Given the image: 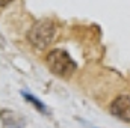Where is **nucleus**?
Masks as SVG:
<instances>
[{"label":"nucleus","mask_w":130,"mask_h":128,"mask_svg":"<svg viewBox=\"0 0 130 128\" xmlns=\"http://www.w3.org/2000/svg\"><path fill=\"white\" fill-rule=\"evenodd\" d=\"M47 66L50 71L62 78H68L76 69L77 63L73 60V57L62 48H55L47 54Z\"/></svg>","instance_id":"obj_2"},{"label":"nucleus","mask_w":130,"mask_h":128,"mask_svg":"<svg viewBox=\"0 0 130 128\" xmlns=\"http://www.w3.org/2000/svg\"><path fill=\"white\" fill-rule=\"evenodd\" d=\"M21 95L24 96L29 102H32L33 107L36 109V110H39V112H42V113H47V107L44 105V102H41L38 98H35V96L32 95V94H27V92H21Z\"/></svg>","instance_id":"obj_5"},{"label":"nucleus","mask_w":130,"mask_h":128,"mask_svg":"<svg viewBox=\"0 0 130 128\" xmlns=\"http://www.w3.org/2000/svg\"><path fill=\"white\" fill-rule=\"evenodd\" d=\"M11 2H14V0H0V8H5V6H8Z\"/></svg>","instance_id":"obj_6"},{"label":"nucleus","mask_w":130,"mask_h":128,"mask_svg":"<svg viewBox=\"0 0 130 128\" xmlns=\"http://www.w3.org/2000/svg\"><path fill=\"white\" fill-rule=\"evenodd\" d=\"M0 119H2L3 128H24V124H26L21 115L12 110H2Z\"/></svg>","instance_id":"obj_4"},{"label":"nucleus","mask_w":130,"mask_h":128,"mask_svg":"<svg viewBox=\"0 0 130 128\" xmlns=\"http://www.w3.org/2000/svg\"><path fill=\"white\" fill-rule=\"evenodd\" d=\"M56 33H58V29L53 21L39 20V21L33 23V26L29 29L27 39L35 48L44 50L56 39Z\"/></svg>","instance_id":"obj_1"},{"label":"nucleus","mask_w":130,"mask_h":128,"mask_svg":"<svg viewBox=\"0 0 130 128\" xmlns=\"http://www.w3.org/2000/svg\"><path fill=\"white\" fill-rule=\"evenodd\" d=\"M110 113L117 116L118 119L130 122V96L129 95H120L113 99L110 104Z\"/></svg>","instance_id":"obj_3"},{"label":"nucleus","mask_w":130,"mask_h":128,"mask_svg":"<svg viewBox=\"0 0 130 128\" xmlns=\"http://www.w3.org/2000/svg\"><path fill=\"white\" fill-rule=\"evenodd\" d=\"M3 44H5V41L2 39V36H0V47H3Z\"/></svg>","instance_id":"obj_7"}]
</instances>
